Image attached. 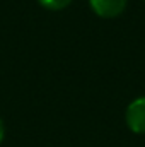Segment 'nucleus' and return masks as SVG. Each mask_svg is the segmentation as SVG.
I'll return each instance as SVG.
<instances>
[{"instance_id":"3","label":"nucleus","mask_w":145,"mask_h":147,"mask_svg":"<svg viewBox=\"0 0 145 147\" xmlns=\"http://www.w3.org/2000/svg\"><path fill=\"white\" fill-rule=\"evenodd\" d=\"M36 2L43 7V9L51 10V12L63 10V9H67V7L72 3V0H36Z\"/></svg>"},{"instance_id":"1","label":"nucleus","mask_w":145,"mask_h":147,"mask_svg":"<svg viewBox=\"0 0 145 147\" xmlns=\"http://www.w3.org/2000/svg\"><path fill=\"white\" fill-rule=\"evenodd\" d=\"M126 127L138 135H145V96L133 99L125 111Z\"/></svg>"},{"instance_id":"2","label":"nucleus","mask_w":145,"mask_h":147,"mask_svg":"<svg viewBox=\"0 0 145 147\" xmlns=\"http://www.w3.org/2000/svg\"><path fill=\"white\" fill-rule=\"evenodd\" d=\"M126 2L128 0H89V7L103 19H114L125 12Z\"/></svg>"},{"instance_id":"4","label":"nucleus","mask_w":145,"mask_h":147,"mask_svg":"<svg viewBox=\"0 0 145 147\" xmlns=\"http://www.w3.org/2000/svg\"><path fill=\"white\" fill-rule=\"evenodd\" d=\"M3 137H5V125H3V121L0 118V144L3 142Z\"/></svg>"}]
</instances>
